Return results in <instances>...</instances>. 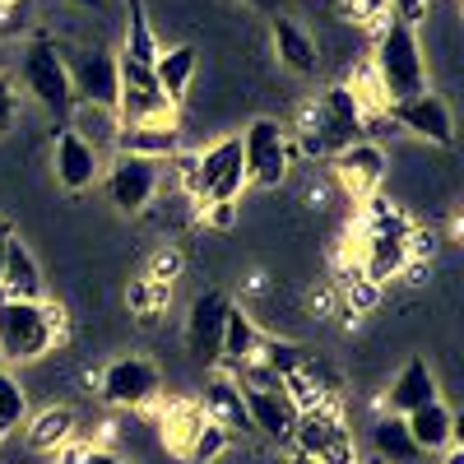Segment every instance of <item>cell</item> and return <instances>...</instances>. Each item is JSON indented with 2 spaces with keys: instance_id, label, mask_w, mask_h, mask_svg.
I'll use <instances>...</instances> for the list:
<instances>
[{
  "instance_id": "cell-1",
  "label": "cell",
  "mask_w": 464,
  "mask_h": 464,
  "mask_svg": "<svg viewBox=\"0 0 464 464\" xmlns=\"http://www.w3.org/2000/svg\"><path fill=\"white\" fill-rule=\"evenodd\" d=\"M367 130L362 121V98L353 93V84H330L312 107L302 111V149L312 159H334L348 144H358Z\"/></svg>"
},
{
  "instance_id": "cell-2",
  "label": "cell",
  "mask_w": 464,
  "mask_h": 464,
  "mask_svg": "<svg viewBox=\"0 0 464 464\" xmlns=\"http://www.w3.org/2000/svg\"><path fill=\"white\" fill-rule=\"evenodd\" d=\"M61 334H65L61 306L0 297V358L5 362H37L61 343Z\"/></svg>"
},
{
  "instance_id": "cell-3",
  "label": "cell",
  "mask_w": 464,
  "mask_h": 464,
  "mask_svg": "<svg viewBox=\"0 0 464 464\" xmlns=\"http://www.w3.org/2000/svg\"><path fill=\"white\" fill-rule=\"evenodd\" d=\"M376 80H381L385 102L428 93V61H422L418 28L395 14L376 28Z\"/></svg>"
},
{
  "instance_id": "cell-4",
  "label": "cell",
  "mask_w": 464,
  "mask_h": 464,
  "mask_svg": "<svg viewBox=\"0 0 464 464\" xmlns=\"http://www.w3.org/2000/svg\"><path fill=\"white\" fill-rule=\"evenodd\" d=\"M19 84L33 93V102L52 111L56 121H70V111L80 107L74 102V89H70V70H65V52L52 37H33L24 47V61H19Z\"/></svg>"
},
{
  "instance_id": "cell-5",
  "label": "cell",
  "mask_w": 464,
  "mask_h": 464,
  "mask_svg": "<svg viewBox=\"0 0 464 464\" xmlns=\"http://www.w3.org/2000/svg\"><path fill=\"white\" fill-rule=\"evenodd\" d=\"M190 196L200 205H237L246 190V168H242V135H223L209 149L196 153L190 168Z\"/></svg>"
},
{
  "instance_id": "cell-6",
  "label": "cell",
  "mask_w": 464,
  "mask_h": 464,
  "mask_svg": "<svg viewBox=\"0 0 464 464\" xmlns=\"http://www.w3.org/2000/svg\"><path fill=\"white\" fill-rule=\"evenodd\" d=\"M242 168H246V186H265V190L284 186L293 168V140L275 116H256L242 130Z\"/></svg>"
},
{
  "instance_id": "cell-7",
  "label": "cell",
  "mask_w": 464,
  "mask_h": 464,
  "mask_svg": "<svg viewBox=\"0 0 464 464\" xmlns=\"http://www.w3.org/2000/svg\"><path fill=\"white\" fill-rule=\"evenodd\" d=\"M288 446H297L302 455H312L316 464H358V441H353V432L343 428V418H339L334 404L302 409Z\"/></svg>"
},
{
  "instance_id": "cell-8",
  "label": "cell",
  "mask_w": 464,
  "mask_h": 464,
  "mask_svg": "<svg viewBox=\"0 0 464 464\" xmlns=\"http://www.w3.org/2000/svg\"><path fill=\"white\" fill-rule=\"evenodd\" d=\"M61 52H65V47H61ZM65 70H70L74 102L116 111V98H121V70H116V52H107V47L65 52Z\"/></svg>"
},
{
  "instance_id": "cell-9",
  "label": "cell",
  "mask_w": 464,
  "mask_h": 464,
  "mask_svg": "<svg viewBox=\"0 0 464 464\" xmlns=\"http://www.w3.org/2000/svg\"><path fill=\"white\" fill-rule=\"evenodd\" d=\"M98 395L111 409H149L153 400L163 395V372H159V362H153V358H140V353L116 358L98 376Z\"/></svg>"
},
{
  "instance_id": "cell-10",
  "label": "cell",
  "mask_w": 464,
  "mask_h": 464,
  "mask_svg": "<svg viewBox=\"0 0 464 464\" xmlns=\"http://www.w3.org/2000/svg\"><path fill=\"white\" fill-rule=\"evenodd\" d=\"M163 186V163L153 159H135V153H116L111 168L102 172V190L107 200L121 209V214H144L149 200L159 196Z\"/></svg>"
},
{
  "instance_id": "cell-11",
  "label": "cell",
  "mask_w": 464,
  "mask_h": 464,
  "mask_svg": "<svg viewBox=\"0 0 464 464\" xmlns=\"http://www.w3.org/2000/svg\"><path fill=\"white\" fill-rule=\"evenodd\" d=\"M116 70H121V98H116V121L121 126L163 121V116H172V102L159 93V80H153V65L116 56Z\"/></svg>"
},
{
  "instance_id": "cell-12",
  "label": "cell",
  "mask_w": 464,
  "mask_h": 464,
  "mask_svg": "<svg viewBox=\"0 0 464 464\" xmlns=\"http://www.w3.org/2000/svg\"><path fill=\"white\" fill-rule=\"evenodd\" d=\"M232 312V297L218 288H205L186 312V353L200 367H218V343H223V321Z\"/></svg>"
},
{
  "instance_id": "cell-13",
  "label": "cell",
  "mask_w": 464,
  "mask_h": 464,
  "mask_svg": "<svg viewBox=\"0 0 464 464\" xmlns=\"http://www.w3.org/2000/svg\"><path fill=\"white\" fill-rule=\"evenodd\" d=\"M242 385V381H237ZM242 404H246V418H251V432L269 437V441H279L288 446L293 441V428H297V404L293 395L284 391V381L279 385H242Z\"/></svg>"
},
{
  "instance_id": "cell-14",
  "label": "cell",
  "mask_w": 464,
  "mask_h": 464,
  "mask_svg": "<svg viewBox=\"0 0 464 464\" xmlns=\"http://www.w3.org/2000/svg\"><path fill=\"white\" fill-rule=\"evenodd\" d=\"M52 172H56L61 190L80 196V190L102 181V153L84 135H74L70 126H56V135H52Z\"/></svg>"
},
{
  "instance_id": "cell-15",
  "label": "cell",
  "mask_w": 464,
  "mask_h": 464,
  "mask_svg": "<svg viewBox=\"0 0 464 464\" xmlns=\"http://www.w3.org/2000/svg\"><path fill=\"white\" fill-rule=\"evenodd\" d=\"M385 111H391V121L418 140L428 144H441L450 149L455 144V121H450V107L437 98V93H413V98H400V102H385Z\"/></svg>"
},
{
  "instance_id": "cell-16",
  "label": "cell",
  "mask_w": 464,
  "mask_h": 464,
  "mask_svg": "<svg viewBox=\"0 0 464 464\" xmlns=\"http://www.w3.org/2000/svg\"><path fill=\"white\" fill-rule=\"evenodd\" d=\"M334 177L339 186L348 190L353 200H372L381 181H385V153L372 144V140H358V144H348L343 153H334Z\"/></svg>"
},
{
  "instance_id": "cell-17",
  "label": "cell",
  "mask_w": 464,
  "mask_h": 464,
  "mask_svg": "<svg viewBox=\"0 0 464 464\" xmlns=\"http://www.w3.org/2000/svg\"><path fill=\"white\" fill-rule=\"evenodd\" d=\"M116 153H135V159H153V163H172L181 153V130L172 116L163 121H140V126H121L116 130Z\"/></svg>"
},
{
  "instance_id": "cell-18",
  "label": "cell",
  "mask_w": 464,
  "mask_h": 464,
  "mask_svg": "<svg viewBox=\"0 0 464 464\" xmlns=\"http://www.w3.org/2000/svg\"><path fill=\"white\" fill-rule=\"evenodd\" d=\"M196 404L205 409L209 422H218V428H227V432H251V418H246V404H242L237 376H227V372L214 367V376L205 381V395H200Z\"/></svg>"
},
{
  "instance_id": "cell-19",
  "label": "cell",
  "mask_w": 464,
  "mask_h": 464,
  "mask_svg": "<svg viewBox=\"0 0 464 464\" xmlns=\"http://www.w3.org/2000/svg\"><path fill=\"white\" fill-rule=\"evenodd\" d=\"M269 33H275V56H279L284 70H293V74H316V65H321L316 37L306 33L297 19L275 14V19H269Z\"/></svg>"
},
{
  "instance_id": "cell-20",
  "label": "cell",
  "mask_w": 464,
  "mask_h": 464,
  "mask_svg": "<svg viewBox=\"0 0 464 464\" xmlns=\"http://www.w3.org/2000/svg\"><path fill=\"white\" fill-rule=\"evenodd\" d=\"M0 293L19 297V302H47L43 269H37L33 251H28L19 237H10V246H5V265H0Z\"/></svg>"
},
{
  "instance_id": "cell-21",
  "label": "cell",
  "mask_w": 464,
  "mask_h": 464,
  "mask_svg": "<svg viewBox=\"0 0 464 464\" xmlns=\"http://www.w3.org/2000/svg\"><path fill=\"white\" fill-rule=\"evenodd\" d=\"M260 325L242 312V306H232L227 321H223V343H218V372L227 376H237L251 358H256V348H260Z\"/></svg>"
},
{
  "instance_id": "cell-22",
  "label": "cell",
  "mask_w": 464,
  "mask_h": 464,
  "mask_svg": "<svg viewBox=\"0 0 464 464\" xmlns=\"http://www.w3.org/2000/svg\"><path fill=\"white\" fill-rule=\"evenodd\" d=\"M432 400H437V376L422 358H409L400 367V376L391 381V391H385V404H391V413H400V418L422 409V404H432Z\"/></svg>"
},
{
  "instance_id": "cell-23",
  "label": "cell",
  "mask_w": 464,
  "mask_h": 464,
  "mask_svg": "<svg viewBox=\"0 0 464 464\" xmlns=\"http://www.w3.org/2000/svg\"><path fill=\"white\" fill-rule=\"evenodd\" d=\"M404 428H409V437H413V446L422 455H437V450H450L455 446V413L441 400L404 413Z\"/></svg>"
},
{
  "instance_id": "cell-24",
  "label": "cell",
  "mask_w": 464,
  "mask_h": 464,
  "mask_svg": "<svg viewBox=\"0 0 464 464\" xmlns=\"http://www.w3.org/2000/svg\"><path fill=\"white\" fill-rule=\"evenodd\" d=\"M196 65H200V52L181 43V47H163L159 61H153V80H159V93L177 107L190 89V80H196Z\"/></svg>"
},
{
  "instance_id": "cell-25",
  "label": "cell",
  "mask_w": 464,
  "mask_h": 464,
  "mask_svg": "<svg viewBox=\"0 0 464 464\" xmlns=\"http://www.w3.org/2000/svg\"><path fill=\"white\" fill-rule=\"evenodd\" d=\"M409 265H413L409 242H400V237H362V279H372V284L400 279Z\"/></svg>"
},
{
  "instance_id": "cell-26",
  "label": "cell",
  "mask_w": 464,
  "mask_h": 464,
  "mask_svg": "<svg viewBox=\"0 0 464 464\" xmlns=\"http://www.w3.org/2000/svg\"><path fill=\"white\" fill-rule=\"evenodd\" d=\"M372 450H376L385 464H413V459L422 455V450L413 446V437H409V428H404L400 413H385V418L372 422Z\"/></svg>"
},
{
  "instance_id": "cell-27",
  "label": "cell",
  "mask_w": 464,
  "mask_h": 464,
  "mask_svg": "<svg viewBox=\"0 0 464 464\" xmlns=\"http://www.w3.org/2000/svg\"><path fill=\"white\" fill-rule=\"evenodd\" d=\"M159 52H163V43H159V33H153V24H149L144 0H126V47H121V56L140 61V65H153Z\"/></svg>"
},
{
  "instance_id": "cell-28",
  "label": "cell",
  "mask_w": 464,
  "mask_h": 464,
  "mask_svg": "<svg viewBox=\"0 0 464 464\" xmlns=\"http://www.w3.org/2000/svg\"><path fill=\"white\" fill-rule=\"evenodd\" d=\"M74 441V413L70 409H43L28 422V446L43 455H61Z\"/></svg>"
},
{
  "instance_id": "cell-29",
  "label": "cell",
  "mask_w": 464,
  "mask_h": 464,
  "mask_svg": "<svg viewBox=\"0 0 464 464\" xmlns=\"http://www.w3.org/2000/svg\"><path fill=\"white\" fill-rule=\"evenodd\" d=\"M205 428V409L196 404V400H172L168 409H163V437H168V446L186 459V450H190V441H196V432Z\"/></svg>"
},
{
  "instance_id": "cell-30",
  "label": "cell",
  "mask_w": 464,
  "mask_h": 464,
  "mask_svg": "<svg viewBox=\"0 0 464 464\" xmlns=\"http://www.w3.org/2000/svg\"><path fill=\"white\" fill-rule=\"evenodd\" d=\"M367 205V218H362V237H400L409 242V232H413V218L395 205H385V200H362Z\"/></svg>"
},
{
  "instance_id": "cell-31",
  "label": "cell",
  "mask_w": 464,
  "mask_h": 464,
  "mask_svg": "<svg viewBox=\"0 0 464 464\" xmlns=\"http://www.w3.org/2000/svg\"><path fill=\"white\" fill-rule=\"evenodd\" d=\"M70 121H74L70 130H74V135H84V140H89L93 149H98V144H111V140H116V130H121V121H116V111H102V107H84V102L70 111Z\"/></svg>"
},
{
  "instance_id": "cell-32",
  "label": "cell",
  "mask_w": 464,
  "mask_h": 464,
  "mask_svg": "<svg viewBox=\"0 0 464 464\" xmlns=\"http://www.w3.org/2000/svg\"><path fill=\"white\" fill-rule=\"evenodd\" d=\"M168 297H172V288L168 284H153L149 275L144 279H130V293H126V302H130V312L140 316V321H153L168 306Z\"/></svg>"
},
{
  "instance_id": "cell-33",
  "label": "cell",
  "mask_w": 464,
  "mask_h": 464,
  "mask_svg": "<svg viewBox=\"0 0 464 464\" xmlns=\"http://www.w3.org/2000/svg\"><path fill=\"white\" fill-rule=\"evenodd\" d=\"M227 446H232V432L205 418V428L196 432V441H190V450H186V464H214L218 455H227Z\"/></svg>"
},
{
  "instance_id": "cell-34",
  "label": "cell",
  "mask_w": 464,
  "mask_h": 464,
  "mask_svg": "<svg viewBox=\"0 0 464 464\" xmlns=\"http://www.w3.org/2000/svg\"><path fill=\"white\" fill-rule=\"evenodd\" d=\"M24 418H28V395H24V385L0 367V428H24Z\"/></svg>"
},
{
  "instance_id": "cell-35",
  "label": "cell",
  "mask_w": 464,
  "mask_h": 464,
  "mask_svg": "<svg viewBox=\"0 0 464 464\" xmlns=\"http://www.w3.org/2000/svg\"><path fill=\"white\" fill-rule=\"evenodd\" d=\"M343 14L358 19L362 28H381L391 19V5H385V0H343Z\"/></svg>"
},
{
  "instance_id": "cell-36",
  "label": "cell",
  "mask_w": 464,
  "mask_h": 464,
  "mask_svg": "<svg viewBox=\"0 0 464 464\" xmlns=\"http://www.w3.org/2000/svg\"><path fill=\"white\" fill-rule=\"evenodd\" d=\"M14 121H19V84L10 74H0V135L14 130Z\"/></svg>"
},
{
  "instance_id": "cell-37",
  "label": "cell",
  "mask_w": 464,
  "mask_h": 464,
  "mask_svg": "<svg viewBox=\"0 0 464 464\" xmlns=\"http://www.w3.org/2000/svg\"><path fill=\"white\" fill-rule=\"evenodd\" d=\"M56 464H116V455L102 446H65L56 455Z\"/></svg>"
},
{
  "instance_id": "cell-38",
  "label": "cell",
  "mask_w": 464,
  "mask_h": 464,
  "mask_svg": "<svg viewBox=\"0 0 464 464\" xmlns=\"http://www.w3.org/2000/svg\"><path fill=\"white\" fill-rule=\"evenodd\" d=\"M177 269H181V256H177V251H159V256H153V269H149V279H153V284H168V288H172Z\"/></svg>"
},
{
  "instance_id": "cell-39",
  "label": "cell",
  "mask_w": 464,
  "mask_h": 464,
  "mask_svg": "<svg viewBox=\"0 0 464 464\" xmlns=\"http://www.w3.org/2000/svg\"><path fill=\"white\" fill-rule=\"evenodd\" d=\"M372 302H376V284L372 279H353V288H348V306H353V316L372 312Z\"/></svg>"
},
{
  "instance_id": "cell-40",
  "label": "cell",
  "mask_w": 464,
  "mask_h": 464,
  "mask_svg": "<svg viewBox=\"0 0 464 464\" xmlns=\"http://www.w3.org/2000/svg\"><path fill=\"white\" fill-rule=\"evenodd\" d=\"M14 19L28 24V0H0V33H14Z\"/></svg>"
},
{
  "instance_id": "cell-41",
  "label": "cell",
  "mask_w": 464,
  "mask_h": 464,
  "mask_svg": "<svg viewBox=\"0 0 464 464\" xmlns=\"http://www.w3.org/2000/svg\"><path fill=\"white\" fill-rule=\"evenodd\" d=\"M237 223V205H205V227H232Z\"/></svg>"
},
{
  "instance_id": "cell-42",
  "label": "cell",
  "mask_w": 464,
  "mask_h": 464,
  "mask_svg": "<svg viewBox=\"0 0 464 464\" xmlns=\"http://www.w3.org/2000/svg\"><path fill=\"white\" fill-rule=\"evenodd\" d=\"M385 5H391L395 19H404V24H418L422 14H428V0H385Z\"/></svg>"
},
{
  "instance_id": "cell-43",
  "label": "cell",
  "mask_w": 464,
  "mask_h": 464,
  "mask_svg": "<svg viewBox=\"0 0 464 464\" xmlns=\"http://www.w3.org/2000/svg\"><path fill=\"white\" fill-rule=\"evenodd\" d=\"M242 5H251V10H269V14H279V0H242Z\"/></svg>"
},
{
  "instance_id": "cell-44",
  "label": "cell",
  "mask_w": 464,
  "mask_h": 464,
  "mask_svg": "<svg viewBox=\"0 0 464 464\" xmlns=\"http://www.w3.org/2000/svg\"><path fill=\"white\" fill-rule=\"evenodd\" d=\"M10 237H14V232H10L5 223H0V265H5V246H10Z\"/></svg>"
},
{
  "instance_id": "cell-45",
  "label": "cell",
  "mask_w": 464,
  "mask_h": 464,
  "mask_svg": "<svg viewBox=\"0 0 464 464\" xmlns=\"http://www.w3.org/2000/svg\"><path fill=\"white\" fill-rule=\"evenodd\" d=\"M288 464H316V459H312V455H302V450L293 446V455H288Z\"/></svg>"
},
{
  "instance_id": "cell-46",
  "label": "cell",
  "mask_w": 464,
  "mask_h": 464,
  "mask_svg": "<svg viewBox=\"0 0 464 464\" xmlns=\"http://www.w3.org/2000/svg\"><path fill=\"white\" fill-rule=\"evenodd\" d=\"M446 464H464V450H459V446H450V450H446Z\"/></svg>"
},
{
  "instance_id": "cell-47",
  "label": "cell",
  "mask_w": 464,
  "mask_h": 464,
  "mask_svg": "<svg viewBox=\"0 0 464 464\" xmlns=\"http://www.w3.org/2000/svg\"><path fill=\"white\" fill-rule=\"evenodd\" d=\"M0 441H5V428H0Z\"/></svg>"
},
{
  "instance_id": "cell-48",
  "label": "cell",
  "mask_w": 464,
  "mask_h": 464,
  "mask_svg": "<svg viewBox=\"0 0 464 464\" xmlns=\"http://www.w3.org/2000/svg\"><path fill=\"white\" fill-rule=\"evenodd\" d=\"M116 464H130V459H116Z\"/></svg>"
}]
</instances>
